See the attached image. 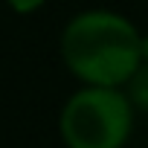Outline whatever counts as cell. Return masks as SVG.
Here are the masks:
<instances>
[{
	"label": "cell",
	"instance_id": "6da1fadb",
	"mask_svg": "<svg viewBox=\"0 0 148 148\" xmlns=\"http://www.w3.org/2000/svg\"><path fill=\"white\" fill-rule=\"evenodd\" d=\"M61 58L82 84L125 87L145 61L136 26L110 9L76 15L61 32Z\"/></svg>",
	"mask_w": 148,
	"mask_h": 148
},
{
	"label": "cell",
	"instance_id": "7a4b0ae2",
	"mask_svg": "<svg viewBox=\"0 0 148 148\" xmlns=\"http://www.w3.org/2000/svg\"><path fill=\"white\" fill-rule=\"evenodd\" d=\"M134 113L125 87L84 84L58 116V134L67 148H125L134 131Z\"/></svg>",
	"mask_w": 148,
	"mask_h": 148
},
{
	"label": "cell",
	"instance_id": "3957f363",
	"mask_svg": "<svg viewBox=\"0 0 148 148\" xmlns=\"http://www.w3.org/2000/svg\"><path fill=\"white\" fill-rule=\"evenodd\" d=\"M125 93H128V99H131V105L136 110H145L148 113V61H142L139 70L128 79Z\"/></svg>",
	"mask_w": 148,
	"mask_h": 148
},
{
	"label": "cell",
	"instance_id": "277c9868",
	"mask_svg": "<svg viewBox=\"0 0 148 148\" xmlns=\"http://www.w3.org/2000/svg\"><path fill=\"white\" fill-rule=\"evenodd\" d=\"M9 6L15 12H21V15H29V12H35V9L44 6V0H9Z\"/></svg>",
	"mask_w": 148,
	"mask_h": 148
}]
</instances>
